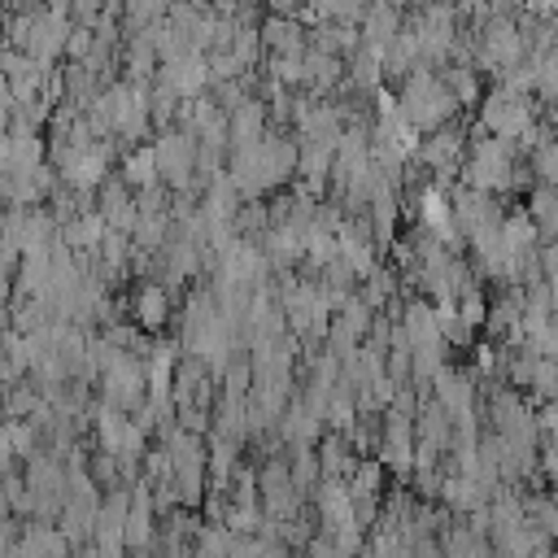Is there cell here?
I'll use <instances>...</instances> for the list:
<instances>
[{
  "mask_svg": "<svg viewBox=\"0 0 558 558\" xmlns=\"http://www.w3.org/2000/svg\"><path fill=\"white\" fill-rule=\"evenodd\" d=\"M532 174H536L545 187H558V135H549V140L532 153Z\"/></svg>",
  "mask_w": 558,
  "mask_h": 558,
  "instance_id": "obj_27",
  "label": "cell"
},
{
  "mask_svg": "<svg viewBox=\"0 0 558 558\" xmlns=\"http://www.w3.org/2000/svg\"><path fill=\"white\" fill-rule=\"evenodd\" d=\"M462 174H466V187H480V192H493V196L523 187V170L514 166V144L510 140H497V135L471 140L466 161H462Z\"/></svg>",
  "mask_w": 558,
  "mask_h": 558,
  "instance_id": "obj_2",
  "label": "cell"
},
{
  "mask_svg": "<svg viewBox=\"0 0 558 558\" xmlns=\"http://www.w3.org/2000/svg\"><path fill=\"white\" fill-rule=\"evenodd\" d=\"M257 488H262V514L266 519H296V506H301V488L292 480V466L279 462V458H266L262 471H257Z\"/></svg>",
  "mask_w": 558,
  "mask_h": 558,
  "instance_id": "obj_5",
  "label": "cell"
},
{
  "mask_svg": "<svg viewBox=\"0 0 558 558\" xmlns=\"http://www.w3.org/2000/svg\"><path fill=\"white\" fill-rule=\"evenodd\" d=\"M541 275L554 283L558 279V244H541Z\"/></svg>",
  "mask_w": 558,
  "mask_h": 558,
  "instance_id": "obj_34",
  "label": "cell"
},
{
  "mask_svg": "<svg viewBox=\"0 0 558 558\" xmlns=\"http://www.w3.org/2000/svg\"><path fill=\"white\" fill-rule=\"evenodd\" d=\"M388 296H392V275H388V270H371V275H366V288H362V301H366L371 310H379Z\"/></svg>",
  "mask_w": 558,
  "mask_h": 558,
  "instance_id": "obj_31",
  "label": "cell"
},
{
  "mask_svg": "<svg viewBox=\"0 0 558 558\" xmlns=\"http://www.w3.org/2000/svg\"><path fill=\"white\" fill-rule=\"evenodd\" d=\"M344 83V57H336V52H327V48H305V78H301V87L305 92H314V96H327L331 87H340Z\"/></svg>",
  "mask_w": 558,
  "mask_h": 558,
  "instance_id": "obj_14",
  "label": "cell"
},
{
  "mask_svg": "<svg viewBox=\"0 0 558 558\" xmlns=\"http://www.w3.org/2000/svg\"><path fill=\"white\" fill-rule=\"evenodd\" d=\"M541 471L549 475V480H558V436H545V449H541Z\"/></svg>",
  "mask_w": 558,
  "mask_h": 558,
  "instance_id": "obj_32",
  "label": "cell"
},
{
  "mask_svg": "<svg viewBox=\"0 0 558 558\" xmlns=\"http://www.w3.org/2000/svg\"><path fill=\"white\" fill-rule=\"evenodd\" d=\"M153 510H157L153 484H135L131 514H126V545L131 549H148V541H153Z\"/></svg>",
  "mask_w": 558,
  "mask_h": 558,
  "instance_id": "obj_15",
  "label": "cell"
},
{
  "mask_svg": "<svg viewBox=\"0 0 558 558\" xmlns=\"http://www.w3.org/2000/svg\"><path fill=\"white\" fill-rule=\"evenodd\" d=\"M231 545H235L231 527L214 523V527H205V532L196 536V558H231Z\"/></svg>",
  "mask_w": 558,
  "mask_h": 558,
  "instance_id": "obj_26",
  "label": "cell"
},
{
  "mask_svg": "<svg viewBox=\"0 0 558 558\" xmlns=\"http://www.w3.org/2000/svg\"><path fill=\"white\" fill-rule=\"evenodd\" d=\"M105 405H118V410H140L144 401H148V371L131 357V353H122L105 375Z\"/></svg>",
  "mask_w": 558,
  "mask_h": 558,
  "instance_id": "obj_8",
  "label": "cell"
},
{
  "mask_svg": "<svg viewBox=\"0 0 558 558\" xmlns=\"http://www.w3.org/2000/svg\"><path fill=\"white\" fill-rule=\"evenodd\" d=\"M462 148H466V131L462 126H440L432 131L423 144H418V166L423 170H436L440 179H453V170L462 166Z\"/></svg>",
  "mask_w": 558,
  "mask_h": 558,
  "instance_id": "obj_11",
  "label": "cell"
},
{
  "mask_svg": "<svg viewBox=\"0 0 558 558\" xmlns=\"http://www.w3.org/2000/svg\"><path fill=\"white\" fill-rule=\"evenodd\" d=\"M310 44L314 48H327V52H336V57H353L357 48H362V31H357V22H331V17H323V22H314V31H310Z\"/></svg>",
  "mask_w": 558,
  "mask_h": 558,
  "instance_id": "obj_17",
  "label": "cell"
},
{
  "mask_svg": "<svg viewBox=\"0 0 558 558\" xmlns=\"http://www.w3.org/2000/svg\"><path fill=\"white\" fill-rule=\"evenodd\" d=\"M432 384H436L432 397L449 410L453 427H475V375H471V371H453V366H445Z\"/></svg>",
  "mask_w": 558,
  "mask_h": 558,
  "instance_id": "obj_9",
  "label": "cell"
},
{
  "mask_svg": "<svg viewBox=\"0 0 558 558\" xmlns=\"http://www.w3.org/2000/svg\"><path fill=\"white\" fill-rule=\"evenodd\" d=\"M131 310H135V327H144V331H161L174 305H170V292H166L161 283H144V288L135 292Z\"/></svg>",
  "mask_w": 558,
  "mask_h": 558,
  "instance_id": "obj_18",
  "label": "cell"
},
{
  "mask_svg": "<svg viewBox=\"0 0 558 558\" xmlns=\"http://www.w3.org/2000/svg\"><path fill=\"white\" fill-rule=\"evenodd\" d=\"M536 423H541V436H558V401H545Z\"/></svg>",
  "mask_w": 558,
  "mask_h": 558,
  "instance_id": "obj_33",
  "label": "cell"
},
{
  "mask_svg": "<svg viewBox=\"0 0 558 558\" xmlns=\"http://www.w3.org/2000/svg\"><path fill=\"white\" fill-rule=\"evenodd\" d=\"M532 122H536V113H532L527 92H514V87L497 83V87L480 100V131H484V135H497V140H510V144H514Z\"/></svg>",
  "mask_w": 558,
  "mask_h": 558,
  "instance_id": "obj_3",
  "label": "cell"
},
{
  "mask_svg": "<svg viewBox=\"0 0 558 558\" xmlns=\"http://www.w3.org/2000/svg\"><path fill=\"white\" fill-rule=\"evenodd\" d=\"M318 432H323V414H314L305 401L288 405V414H283V423H279V436H283L292 449L314 445V440H318Z\"/></svg>",
  "mask_w": 558,
  "mask_h": 558,
  "instance_id": "obj_20",
  "label": "cell"
},
{
  "mask_svg": "<svg viewBox=\"0 0 558 558\" xmlns=\"http://www.w3.org/2000/svg\"><path fill=\"white\" fill-rule=\"evenodd\" d=\"M122 17H126L131 31H153V26H161L170 17V4L166 0H126Z\"/></svg>",
  "mask_w": 558,
  "mask_h": 558,
  "instance_id": "obj_23",
  "label": "cell"
},
{
  "mask_svg": "<svg viewBox=\"0 0 558 558\" xmlns=\"http://www.w3.org/2000/svg\"><path fill=\"white\" fill-rule=\"evenodd\" d=\"M410 4H414V9H427V4H436V0H410Z\"/></svg>",
  "mask_w": 558,
  "mask_h": 558,
  "instance_id": "obj_36",
  "label": "cell"
},
{
  "mask_svg": "<svg viewBox=\"0 0 558 558\" xmlns=\"http://www.w3.org/2000/svg\"><path fill=\"white\" fill-rule=\"evenodd\" d=\"M357 31H362V44L366 48H375L379 57L388 52V44L405 31V17H401V9L397 4H388V0H371L366 4V13H362V22H357Z\"/></svg>",
  "mask_w": 558,
  "mask_h": 558,
  "instance_id": "obj_12",
  "label": "cell"
},
{
  "mask_svg": "<svg viewBox=\"0 0 558 558\" xmlns=\"http://www.w3.org/2000/svg\"><path fill=\"white\" fill-rule=\"evenodd\" d=\"M96 436H100V449L122 462H135L144 453V423L126 418V410H118V405L96 410Z\"/></svg>",
  "mask_w": 558,
  "mask_h": 558,
  "instance_id": "obj_6",
  "label": "cell"
},
{
  "mask_svg": "<svg viewBox=\"0 0 558 558\" xmlns=\"http://www.w3.org/2000/svg\"><path fill=\"white\" fill-rule=\"evenodd\" d=\"M153 148H157L161 183H170L174 192H192L196 187L192 174H201V140L187 126H179V131L170 126V131H161V140Z\"/></svg>",
  "mask_w": 558,
  "mask_h": 558,
  "instance_id": "obj_4",
  "label": "cell"
},
{
  "mask_svg": "<svg viewBox=\"0 0 558 558\" xmlns=\"http://www.w3.org/2000/svg\"><path fill=\"white\" fill-rule=\"evenodd\" d=\"M549 126H554V135H558V100H549Z\"/></svg>",
  "mask_w": 558,
  "mask_h": 558,
  "instance_id": "obj_35",
  "label": "cell"
},
{
  "mask_svg": "<svg viewBox=\"0 0 558 558\" xmlns=\"http://www.w3.org/2000/svg\"><path fill=\"white\" fill-rule=\"evenodd\" d=\"M532 392H536L541 401H558V362H554V357H541V362H536Z\"/></svg>",
  "mask_w": 558,
  "mask_h": 558,
  "instance_id": "obj_30",
  "label": "cell"
},
{
  "mask_svg": "<svg viewBox=\"0 0 558 558\" xmlns=\"http://www.w3.org/2000/svg\"><path fill=\"white\" fill-rule=\"evenodd\" d=\"M227 122H231V148H253V144L266 140V109H262V100H253V96H248L240 109H231Z\"/></svg>",
  "mask_w": 558,
  "mask_h": 558,
  "instance_id": "obj_16",
  "label": "cell"
},
{
  "mask_svg": "<svg viewBox=\"0 0 558 558\" xmlns=\"http://www.w3.org/2000/svg\"><path fill=\"white\" fill-rule=\"evenodd\" d=\"M166 92H174L179 100H196L205 96V87H214V74H209V57L205 52H192V57H174V61H161L157 78Z\"/></svg>",
  "mask_w": 558,
  "mask_h": 558,
  "instance_id": "obj_7",
  "label": "cell"
},
{
  "mask_svg": "<svg viewBox=\"0 0 558 558\" xmlns=\"http://www.w3.org/2000/svg\"><path fill=\"white\" fill-rule=\"evenodd\" d=\"M122 179H126L135 192H144V187H157V183H161L157 148H140V153H131V157H126V166H122Z\"/></svg>",
  "mask_w": 558,
  "mask_h": 558,
  "instance_id": "obj_22",
  "label": "cell"
},
{
  "mask_svg": "<svg viewBox=\"0 0 558 558\" xmlns=\"http://www.w3.org/2000/svg\"><path fill=\"white\" fill-rule=\"evenodd\" d=\"M57 170H61V179L74 192H100L105 187V174H109V144L92 140L87 148H78L65 161H57Z\"/></svg>",
  "mask_w": 558,
  "mask_h": 558,
  "instance_id": "obj_10",
  "label": "cell"
},
{
  "mask_svg": "<svg viewBox=\"0 0 558 558\" xmlns=\"http://www.w3.org/2000/svg\"><path fill=\"white\" fill-rule=\"evenodd\" d=\"M262 44H266V57H283V52H305L310 48V31L301 17H288V13H270L262 17Z\"/></svg>",
  "mask_w": 558,
  "mask_h": 558,
  "instance_id": "obj_13",
  "label": "cell"
},
{
  "mask_svg": "<svg viewBox=\"0 0 558 558\" xmlns=\"http://www.w3.org/2000/svg\"><path fill=\"white\" fill-rule=\"evenodd\" d=\"M105 235H109V222H105V214H100V209H87V214L70 218V227L61 231V240H65L74 253H96Z\"/></svg>",
  "mask_w": 558,
  "mask_h": 558,
  "instance_id": "obj_19",
  "label": "cell"
},
{
  "mask_svg": "<svg viewBox=\"0 0 558 558\" xmlns=\"http://www.w3.org/2000/svg\"><path fill=\"white\" fill-rule=\"evenodd\" d=\"M292 480H296V488L305 493V488H314V480H323V462H318V453H314V445H305V449H292Z\"/></svg>",
  "mask_w": 558,
  "mask_h": 558,
  "instance_id": "obj_25",
  "label": "cell"
},
{
  "mask_svg": "<svg viewBox=\"0 0 558 558\" xmlns=\"http://www.w3.org/2000/svg\"><path fill=\"white\" fill-rule=\"evenodd\" d=\"M536 96L541 100H558V48L536 57Z\"/></svg>",
  "mask_w": 558,
  "mask_h": 558,
  "instance_id": "obj_29",
  "label": "cell"
},
{
  "mask_svg": "<svg viewBox=\"0 0 558 558\" xmlns=\"http://www.w3.org/2000/svg\"><path fill=\"white\" fill-rule=\"evenodd\" d=\"M388 4H397V9H405V4H410V0H388Z\"/></svg>",
  "mask_w": 558,
  "mask_h": 558,
  "instance_id": "obj_37",
  "label": "cell"
},
{
  "mask_svg": "<svg viewBox=\"0 0 558 558\" xmlns=\"http://www.w3.org/2000/svg\"><path fill=\"white\" fill-rule=\"evenodd\" d=\"M527 519L558 545V497H532L527 501Z\"/></svg>",
  "mask_w": 558,
  "mask_h": 558,
  "instance_id": "obj_28",
  "label": "cell"
},
{
  "mask_svg": "<svg viewBox=\"0 0 558 558\" xmlns=\"http://www.w3.org/2000/svg\"><path fill=\"white\" fill-rule=\"evenodd\" d=\"M440 74H445V83L453 87L458 105H471V100H480V83H475V70H471L466 61H449Z\"/></svg>",
  "mask_w": 558,
  "mask_h": 558,
  "instance_id": "obj_24",
  "label": "cell"
},
{
  "mask_svg": "<svg viewBox=\"0 0 558 558\" xmlns=\"http://www.w3.org/2000/svg\"><path fill=\"white\" fill-rule=\"evenodd\" d=\"M397 105H401V118H405L418 135H423V131L432 135V131L449 126V118L458 113V96H453V87L445 83L440 70H414V74L401 83Z\"/></svg>",
  "mask_w": 558,
  "mask_h": 558,
  "instance_id": "obj_1",
  "label": "cell"
},
{
  "mask_svg": "<svg viewBox=\"0 0 558 558\" xmlns=\"http://www.w3.org/2000/svg\"><path fill=\"white\" fill-rule=\"evenodd\" d=\"M527 214H532L541 240H545V244H558V187H545V183H541V187L532 192V201H527Z\"/></svg>",
  "mask_w": 558,
  "mask_h": 558,
  "instance_id": "obj_21",
  "label": "cell"
}]
</instances>
